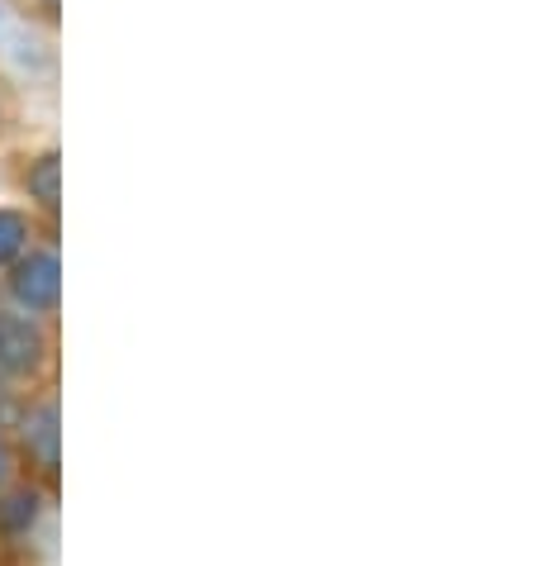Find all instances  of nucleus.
<instances>
[{"label": "nucleus", "instance_id": "7", "mask_svg": "<svg viewBox=\"0 0 533 566\" xmlns=\"http://www.w3.org/2000/svg\"><path fill=\"white\" fill-rule=\"evenodd\" d=\"M14 471H20V458H14V448H10V433L0 429V491L14 481Z\"/></svg>", "mask_w": 533, "mask_h": 566}, {"label": "nucleus", "instance_id": "4", "mask_svg": "<svg viewBox=\"0 0 533 566\" xmlns=\"http://www.w3.org/2000/svg\"><path fill=\"white\" fill-rule=\"evenodd\" d=\"M53 514V491L39 481H10L0 491V543H29Z\"/></svg>", "mask_w": 533, "mask_h": 566}, {"label": "nucleus", "instance_id": "8", "mask_svg": "<svg viewBox=\"0 0 533 566\" xmlns=\"http://www.w3.org/2000/svg\"><path fill=\"white\" fill-rule=\"evenodd\" d=\"M14 415H20V390L10 381H0V429H10Z\"/></svg>", "mask_w": 533, "mask_h": 566}, {"label": "nucleus", "instance_id": "2", "mask_svg": "<svg viewBox=\"0 0 533 566\" xmlns=\"http://www.w3.org/2000/svg\"><path fill=\"white\" fill-rule=\"evenodd\" d=\"M53 334L34 314H20L14 305H0V381L29 386L49 371Z\"/></svg>", "mask_w": 533, "mask_h": 566}, {"label": "nucleus", "instance_id": "3", "mask_svg": "<svg viewBox=\"0 0 533 566\" xmlns=\"http://www.w3.org/2000/svg\"><path fill=\"white\" fill-rule=\"evenodd\" d=\"M6 295L20 314H34V319L49 324L58 305H62V262L58 248H29V253L6 266Z\"/></svg>", "mask_w": 533, "mask_h": 566}, {"label": "nucleus", "instance_id": "5", "mask_svg": "<svg viewBox=\"0 0 533 566\" xmlns=\"http://www.w3.org/2000/svg\"><path fill=\"white\" fill-rule=\"evenodd\" d=\"M24 191L43 214L62 210V153L58 148H43L34 163L24 167Z\"/></svg>", "mask_w": 533, "mask_h": 566}, {"label": "nucleus", "instance_id": "6", "mask_svg": "<svg viewBox=\"0 0 533 566\" xmlns=\"http://www.w3.org/2000/svg\"><path fill=\"white\" fill-rule=\"evenodd\" d=\"M29 248H34V224H29V214L0 206V272L20 262Z\"/></svg>", "mask_w": 533, "mask_h": 566}, {"label": "nucleus", "instance_id": "1", "mask_svg": "<svg viewBox=\"0 0 533 566\" xmlns=\"http://www.w3.org/2000/svg\"><path fill=\"white\" fill-rule=\"evenodd\" d=\"M14 458H20L34 476L49 485H58V471H62V410H58V396L43 390V396H29L20 400V415H14Z\"/></svg>", "mask_w": 533, "mask_h": 566}]
</instances>
